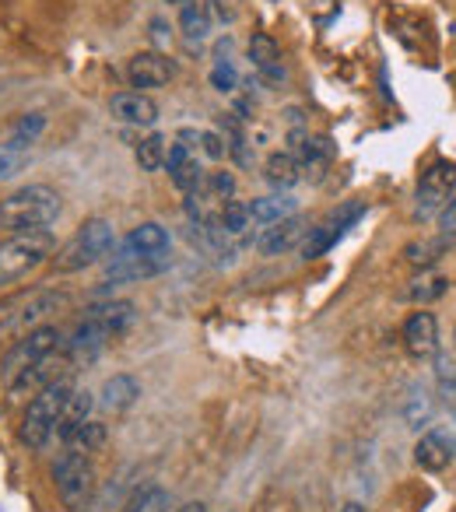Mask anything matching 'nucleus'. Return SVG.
<instances>
[{"instance_id":"39448f33","label":"nucleus","mask_w":456,"mask_h":512,"mask_svg":"<svg viewBox=\"0 0 456 512\" xmlns=\"http://www.w3.org/2000/svg\"><path fill=\"white\" fill-rule=\"evenodd\" d=\"M74 393V383L71 376H60L53 379L50 386H43V390L36 393V397L29 400V407H25V418H22V442L29 449H46V442L53 439V432H57V421H60V411H64L67 397Z\"/></svg>"},{"instance_id":"7c9ffc66","label":"nucleus","mask_w":456,"mask_h":512,"mask_svg":"<svg viewBox=\"0 0 456 512\" xmlns=\"http://www.w3.org/2000/svg\"><path fill=\"white\" fill-rule=\"evenodd\" d=\"M43 130H46V113H25V116H18V120H15L8 141L18 144L22 151H29L32 144L43 137Z\"/></svg>"},{"instance_id":"20e7f679","label":"nucleus","mask_w":456,"mask_h":512,"mask_svg":"<svg viewBox=\"0 0 456 512\" xmlns=\"http://www.w3.org/2000/svg\"><path fill=\"white\" fill-rule=\"evenodd\" d=\"M57 249L53 228H36V232H15L0 242V285H15L25 274L43 267Z\"/></svg>"},{"instance_id":"f704fd0d","label":"nucleus","mask_w":456,"mask_h":512,"mask_svg":"<svg viewBox=\"0 0 456 512\" xmlns=\"http://www.w3.org/2000/svg\"><path fill=\"white\" fill-rule=\"evenodd\" d=\"M102 442H106V425H99V421H85V425L71 435L67 449H78V453H95Z\"/></svg>"},{"instance_id":"dca6fc26","label":"nucleus","mask_w":456,"mask_h":512,"mask_svg":"<svg viewBox=\"0 0 456 512\" xmlns=\"http://www.w3.org/2000/svg\"><path fill=\"white\" fill-rule=\"evenodd\" d=\"M64 365H67V355H64V351H53V355L39 358L36 365H29L25 372H18V376L8 383L11 397H25V393H32V397H36V393L43 390V386H50L53 379L64 376V372H60Z\"/></svg>"},{"instance_id":"cd10ccee","label":"nucleus","mask_w":456,"mask_h":512,"mask_svg":"<svg viewBox=\"0 0 456 512\" xmlns=\"http://www.w3.org/2000/svg\"><path fill=\"white\" fill-rule=\"evenodd\" d=\"M435 390L442 407L456 418V362L449 355H435Z\"/></svg>"},{"instance_id":"4c0bfd02","label":"nucleus","mask_w":456,"mask_h":512,"mask_svg":"<svg viewBox=\"0 0 456 512\" xmlns=\"http://www.w3.org/2000/svg\"><path fill=\"white\" fill-rule=\"evenodd\" d=\"M200 155H207V158H214V162H218V158H225V137L221 134H211V130H204V134H200Z\"/></svg>"},{"instance_id":"a18cd8bd","label":"nucleus","mask_w":456,"mask_h":512,"mask_svg":"<svg viewBox=\"0 0 456 512\" xmlns=\"http://www.w3.org/2000/svg\"><path fill=\"white\" fill-rule=\"evenodd\" d=\"M449 446H453V460H456V435H453V439H449Z\"/></svg>"},{"instance_id":"58836bf2","label":"nucleus","mask_w":456,"mask_h":512,"mask_svg":"<svg viewBox=\"0 0 456 512\" xmlns=\"http://www.w3.org/2000/svg\"><path fill=\"white\" fill-rule=\"evenodd\" d=\"M207 11H211V18H218V22H236L239 8H236V0H204Z\"/></svg>"},{"instance_id":"5701e85b","label":"nucleus","mask_w":456,"mask_h":512,"mask_svg":"<svg viewBox=\"0 0 456 512\" xmlns=\"http://www.w3.org/2000/svg\"><path fill=\"white\" fill-rule=\"evenodd\" d=\"M179 32H183L186 43H207L211 36V11H207L204 0H186L179 8Z\"/></svg>"},{"instance_id":"f257e3e1","label":"nucleus","mask_w":456,"mask_h":512,"mask_svg":"<svg viewBox=\"0 0 456 512\" xmlns=\"http://www.w3.org/2000/svg\"><path fill=\"white\" fill-rule=\"evenodd\" d=\"M60 211H64L60 190L46 183H29L0 200V228H8L11 235L36 232V228H50L60 218Z\"/></svg>"},{"instance_id":"72a5a7b5","label":"nucleus","mask_w":456,"mask_h":512,"mask_svg":"<svg viewBox=\"0 0 456 512\" xmlns=\"http://www.w3.org/2000/svg\"><path fill=\"white\" fill-rule=\"evenodd\" d=\"M204 186L207 193H211L218 204H228V200H236V176L228 169H214V172H207L204 176Z\"/></svg>"},{"instance_id":"c85d7f7f","label":"nucleus","mask_w":456,"mask_h":512,"mask_svg":"<svg viewBox=\"0 0 456 512\" xmlns=\"http://www.w3.org/2000/svg\"><path fill=\"white\" fill-rule=\"evenodd\" d=\"M165 155H169V141H165L162 134H148L134 148V158H137V165H141V172L165 169Z\"/></svg>"},{"instance_id":"a19ab883","label":"nucleus","mask_w":456,"mask_h":512,"mask_svg":"<svg viewBox=\"0 0 456 512\" xmlns=\"http://www.w3.org/2000/svg\"><path fill=\"white\" fill-rule=\"evenodd\" d=\"M151 39H155L158 53H162L165 46H172V29L165 25V18H151Z\"/></svg>"},{"instance_id":"0eeeda50","label":"nucleus","mask_w":456,"mask_h":512,"mask_svg":"<svg viewBox=\"0 0 456 512\" xmlns=\"http://www.w3.org/2000/svg\"><path fill=\"white\" fill-rule=\"evenodd\" d=\"M456 197V162L439 158L432 162L418 179V190H414V218L432 221L439 218V211Z\"/></svg>"},{"instance_id":"e433bc0d","label":"nucleus","mask_w":456,"mask_h":512,"mask_svg":"<svg viewBox=\"0 0 456 512\" xmlns=\"http://www.w3.org/2000/svg\"><path fill=\"white\" fill-rule=\"evenodd\" d=\"M25 155H29V151H22V148H18V144H11V141H0V179L15 176V172H18V165L25 162Z\"/></svg>"},{"instance_id":"4468645a","label":"nucleus","mask_w":456,"mask_h":512,"mask_svg":"<svg viewBox=\"0 0 456 512\" xmlns=\"http://www.w3.org/2000/svg\"><path fill=\"white\" fill-rule=\"evenodd\" d=\"M109 116L127 127H155L158 123V102L144 92H116L109 99Z\"/></svg>"},{"instance_id":"2f4dec72","label":"nucleus","mask_w":456,"mask_h":512,"mask_svg":"<svg viewBox=\"0 0 456 512\" xmlns=\"http://www.w3.org/2000/svg\"><path fill=\"white\" fill-rule=\"evenodd\" d=\"M404 418H407V425H411L414 432H421V428L432 421V400H428L425 386H411V397H407Z\"/></svg>"},{"instance_id":"79ce46f5","label":"nucleus","mask_w":456,"mask_h":512,"mask_svg":"<svg viewBox=\"0 0 456 512\" xmlns=\"http://www.w3.org/2000/svg\"><path fill=\"white\" fill-rule=\"evenodd\" d=\"M176 512H207V505L204 502H186V505H179Z\"/></svg>"},{"instance_id":"1a4fd4ad","label":"nucleus","mask_w":456,"mask_h":512,"mask_svg":"<svg viewBox=\"0 0 456 512\" xmlns=\"http://www.w3.org/2000/svg\"><path fill=\"white\" fill-rule=\"evenodd\" d=\"M64 337H60L57 327H50V323H43V327L29 330V334H22L15 341V348L4 355V362H0V376H4V383H11V379L18 376V372H25L29 365H36L39 358L53 355V351H64Z\"/></svg>"},{"instance_id":"9b49d317","label":"nucleus","mask_w":456,"mask_h":512,"mask_svg":"<svg viewBox=\"0 0 456 512\" xmlns=\"http://www.w3.org/2000/svg\"><path fill=\"white\" fill-rule=\"evenodd\" d=\"M165 169H169V179L179 193H193L200 183H204V165H200V151L193 144H169V155H165Z\"/></svg>"},{"instance_id":"c9c22d12","label":"nucleus","mask_w":456,"mask_h":512,"mask_svg":"<svg viewBox=\"0 0 456 512\" xmlns=\"http://www.w3.org/2000/svg\"><path fill=\"white\" fill-rule=\"evenodd\" d=\"M236 81H239V74H236V64H232V60H218V64L211 67V88L214 92H232Z\"/></svg>"},{"instance_id":"f8f14e48","label":"nucleus","mask_w":456,"mask_h":512,"mask_svg":"<svg viewBox=\"0 0 456 512\" xmlns=\"http://www.w3.org/2000/svg\"><path fill=\"white\" fill-rule=\"evenodd\" d=\"M172 78H176V64L158 50L134 53V57L127 60V81L134 88H162V85H169Z\"/></svg>"},{"instance_id":"ea45409f","label":"nucleus","mask_w":456,"mask_h":512,"mask_svg":"<svg viewBox=\"0 0 456 512\" xmlns=\"http://www.w3.org/2000/svg\"><path fill=\"white\" fill-rule=\"evenodd\" d=\"M435 221H439V235H446V239H453V235H456V197L449 200L446 207H442L439 218H435Z\"/></svg>"},{"instance_id":"6e6552de","label":"nucleus","mask_w":456,"mask_h":512,"mask_svg":"<svg viewBox=\"0 0 456 512\" xmlns=\"http://www.w3.org/2000/svg\"><path fill=\"white\" fill-rule=\"evenodd\" d=\"M365 200H348V204H341L334 214H330L323 225L309 228L306 242H302V260H320L323 253H330V249L337 246V242L344 239V235L351 232V228L358 225V221L365 218Z\"/></svg>"},{"instance_id":"c03bdc74","label":"nucleus","mask_w":456,"mask_h":512,"mask_svg":"<svg viewBox=\"0 0 456 512\" xmlns=\"http://www.w3.org/2000/svg\"><path fill=\"white\" fill-rule=\"evenodd\" d=\"M165 4H176V8H183V4H186V0H165Z\"/></svg>"},{"instance_id":"412c9836","label":"nucleus","mask_w":456,"mask_h":512,"mask_svg":"<svg viewBox=\"0 0 456 512\" xmlns=\"http://www.w3.org/2000/svg\"><path fill=\"white\" fill-rule=\"evenodd\" d=\"M295 155H299V165H302V172H309V169H327L330 162H334V155H337V144L330 141V137H309V134H295ZM320 176V172H316Z\"/></svg>"},{"instance_id":"ddd939ff","label":"nucleus","mask_w":456,"mask_h":512,"mask_svg":"<svg viewBox=\"0 0 456 512\" xmlns=\"http://www.w3.org/2000/svg\"><path fill=\"white\" fill-rule=\"evenodd\" d=\"M404 348L411 351L414 358H435L439 355V320H435V313H428V309H418V313L407 316L404 323Z\"/></svg>"},{"instance_id":"a878e982","label":"nucleus","mask_w":456,"mask_h":512,"mask_svg":"<svg viewBox=\"0 0 456 512\" xmlns=\"http://www.w3.org/2000/svg\"><path fill=\"white\" fill-rule=\"evenodd\" d=\"M446 253H449L446 235H435V239H414V242H407V246H404V260L411 267H421V271H428L432 264H439Z\"/></svg>"},{"instance_id":"b1692460","label":"nucleus","mask_w":456,"mask_h":512,"mask_svg":"<svg viewBox=\"0 0 456 512\" xmlns=\"http://www.w3.org/2000/svg\"><path fill=\"white\" fill-rule=\"evenodd\" d=\"M264 176H267V183H271V186H278V193H288L302 179V165H299V158H295L292 151H274V155L267 158V165H264Z\"/></svg>"},{"instance_id":"49530a36","label":"nucleus","mask_w":456,"mask_h":512,"mask_svg":"<svg viewBox=\"0 0 456 512\" xmlns=\"http://www.w3.org/2000/svg\"><path fill=\"white\" fill-rule=\"evenodd\" d=\"M453 344H456V327H453Z\"/></svg>"},{"instance_id":"423d86ee","label":"nucleus","mask_w":456,"mask_h":512,"mask_svg":"<svg viewBox=\"0 0 456 512\" xmlns=\"http://www.w3.org/2000/svg\"><path fill=\"white\" fill-rule=\"evenodd\" d=\"M53 481H57V495L60 502L71 512H85L92 505L95 495V467L88 460V453L78 449H64L53 463Z\"/></svg>"},{"instance_id":"4be33fe9","label":"nucleus","mask_w":456,"mask_h":512,"mask_svg":"<svg viewBox=\"0 0 456 512\" xmlns=\"http://www.w3.org/2000/svg\"><path fill=\"white\" fill-rule=\"evenodd\" d=\"M292 214H299V200L288 197V193L257 197L250 204V218H253V225H260V228L274 225V221H281V218H292Z\"/></svg>"},{"instance_id":"aec40b11","label":"nucleus","mask_w":456,"mask_h":512,"mask_svg":"<svg viewBox=\"0 0 456 512\" xmlns=\"http://www.w3.org/2000/svg\"><path fill=\"white\" fill-rule=\"evenodd\" d=\"M250 60H253V67H257L260 78H264V81H271V85L285 81V64H281V50H278V43H274L271 36L257 32V36L250 39Z\"/></svg>"},{"instance_id":"a211bd4d","label":"nucleus","mask_w":456,"mask_h":512,"mask_svg":"<svg viewBox=\"0 0 456 512\" xmlns=\"http://www.w3.org/2000/svg\"><path fill=\"white\" fill-rule=\"evenodd\" d=\"M449 460H453V446H449L446 432H439V428L421 432V439L414 442V463L428 474H439L449 467Z\"/></svg>"},{"instance_id":"2eb2a0df","label":"nucleus","mask_w":456,"mask_h":512,"mask_svg":"<svg viewBox=\"0 0 456 512\" xmlns=\"http://www.w3.org/2000/svg\"><path fill=\"white\" fill-rule=\"evenodd\" d=\"M85 320L92 323L95 330H102L109 341H113V337H120L123 330L134 327L137 306L130 299H109V302H99V306H88L85 309Z\"/></svg>"},{"instance_id":"9d476101","label":"nucleus","mask_w":456,"mask_h":512,"mask_svg":"<svg viewBox=\"0 0 456 512\" xmlns=\"http://www.w3.org/2000/svg\"><path fill=\"white\" fill-rule=\"evenodd\" d=\"M172 239L158 221H144V225L130 228L127 239L120 246H113V260H141V256H155V253H169Z\"/></svg>"},{"instance_id":"473e14b6","label":"nucleus","mask_w":456,"mask_h":512,"mask_svg":"<svg viewBox=\"0 0 456 512\" xmlns=\"http://www.w3.org/2000/svg\"><path fill=\"white\" fill-rule=\"evenodd\" d=\"M123 512H169V491L158 488V484H148V488H141L130 498Z\"/></svg>"},{"instance_id":"f03ea898","label":"nucleus","mask_w":456,"mask_h":512,"mask_svg":"<svg viewBox=\"0 0 456 512\" xmlns=\"http://www.w3.org/2000/svg\"><path fill=\"white\" fill-rule=\"evenodd\" d=\"M116 246V232L106 218H88L78 225V232L64 242V246L53 249L50 264L57 274H78L85 267L102 264Z\"/></svg>"},{"instance_id":"c756f323","label":"nucleus","mask_w":456,"mask_h":512,"mask_svg":"<svg viewBox=\"0 0 456 512\" xmlns=\"http://www.w3.org/2000/svg\"><path fill=\"white\" fill-rule=\"evenodd\" d=\"M446 288H449V281H446V278L421 271V278H414L411 285L404 288V299H407V302H421V306H425V302L442 299V295H446Z\"/></svg>"},{"instance_id":"7ed1b4c3","label":"nucleus","mask_w":456,"mask_h":512,"mask_svg":"<svg viewBox=\"0 0 456 512\" xmlns=\"http://www.w3.org/2000/svg\"><path fill=\"white\" fill-rule=\"evenodd\" d=\"M67 295L57 288H32V292H18L8 302H0V334L22 337L29 330L43 327V320H50L53 313L67 309Z\"/></svg>"},{"instance_id":"393cba45","label":"nucleus","mask_w":456,"mask_h":512,"mask_svg":"<svg viewBox=\"0 0 456 512\" xmlns=\"http://www.w3.org/2000/svg\"><path fill=\"white\" fill-rule=\"evenodd\" d=\"M137 397H141V383L127 372L109 376L106 386H102V407H109V411H127V407L137 404Z\"/></svg>"},{"instance_id":"f3484780","label":"nucleus","mask_w":456,"mask_h":512,"mask_svg":"<svg viewBox=\"0 0 456 512\" xmlns=\"http://www.w3.org/2000/svg\"><path fill=\"white\" fill-rule=\"evenodd\" d=\"M306 232H309L306 218H302V214H292V218H281V221H274V225H267L264 235L257 239V249L264 256H281V253H288Z\"/></svg>"},{"instance_id":"37998d69","label":"nucleus","mask_w":456,"mask_h":512,"mask_svg":"<svg viewBox=\"0 0 456 512\" xmlns=\"http://www.w3.org/2000/svg\"><path fill=\"white\" fill-rule=\"evenodd\" d=\"M341 512H369V509H365V505L362 502H348V505H344V509Z\"/></svg>"},{"instance_id":"6ab92c4d","label":"nucleus","mask_w":456,"mask_h":512,"mask_svg":"<svg viewBox=\"0 0 456 512\" xmlns=\"http://www.w3.org/2000/svg\"><path fill=\"white\" fill-rule=\"evenodd\" d=\"M92 407H95V400H92V393L88 390H78L74 386V393L67 397V404H64V411H60V421H57V439L60 442H71V435L78 432L85 421H92Z\"/></svg>"},{"instance_id":"bb28decb","label":"nucleus","mask_w":456,"mask_h":512,"mask_svg":"<svg viewBox=\"0 0 456 512\" xmlns=\"http://www.w3.org/2000/svg\"><path fill=\"white\" fill-rule=\"evenodd\" d=\"M218 225L221 232L228 235V239H246L253 228V218H250V204H243V200H228L225 207H221L218 214Z\"/></svg>"}]
</instances>
